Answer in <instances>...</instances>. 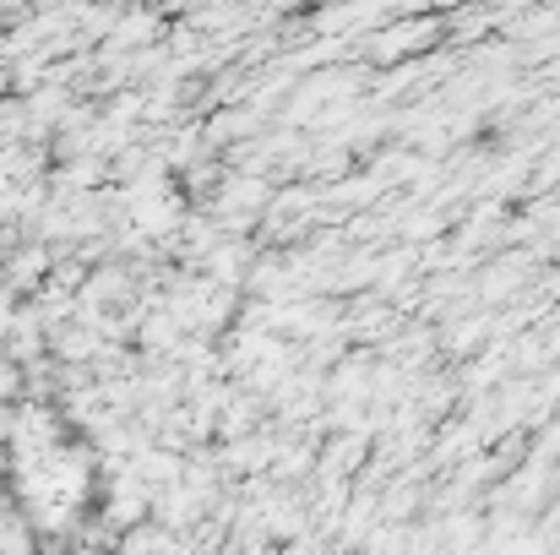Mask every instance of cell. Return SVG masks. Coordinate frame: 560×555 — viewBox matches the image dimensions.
<instances>
[{
	"mask_svg": "<svg viewBox=\"0 0 560 555\" xmlns=\"http://www.w3.org/2000/svg\"><path fill=\"white\" fill-rule=\"evenodd\" d=\"M16 392H22V370L11 360H0V397H16Z\"/></svg>",
	"mask_w": 560,
	"mask_h": 555,
	"instance_id": "obj_1",
	"label": "cell"
}]
</instances>
